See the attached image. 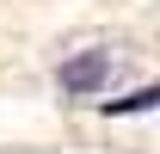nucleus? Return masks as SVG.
<instances>
[{"label": "nucleus", "mask_w": 160, "mask_h": 154, "mask_svg": "<svg viewBox=\"0 0 160 154\" xmlns=\"http://www.w3.org/2000/svg\"><path fill=\"white\" fill-rule=\"evenodd\" d=\"M105 80H111V49H86V56H74V62H62V68H56V86H62V93H74V99L99 93Z\"/></svg>", "instance_id": "obj_1"}, {"label": "nucleus", "mask_w": 160, "mask_h": 154, "mask_svg": "<svg viewBox=\"0 0 160 154\" xmlns=\"http://www.w3.org/2000/svg\"><path fill=\"white\" fill-rule=\"evenodd\" d=\"M154 86H142V93H129V99H117V105H111V111H154Z\"/></svg>", "instance_id": "obj_2"}]
</instances>
